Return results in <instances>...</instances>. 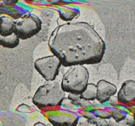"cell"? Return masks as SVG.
Segmentation results:
<instances>
[{
    "label": "cell",
    "instance_id": "6da1fadb",
    "mask_svg": "<svg viewBox=\"0 0 135 126\" xmlns=\"http://www.w3.org/2000/svg\"><path fill=\"white\" fill-rule=\"evenodd\" d=\"M48 45L65 67L99 63L106 50L104 41L86 22L58 26L50 35Z\"/></svg>",
    "mask_w": 135,
    "mask_h": 126
},
{
    "label": "cell",
    "instance_id": "7a4b0ae2",
    "mask_svg": "<svg viewBox=\"0 0 135 126\" xmlns=\"http://www.w3.org/2000/svg\"><path fill=\"white\" fill-rule=\"evenodd\" d=\"M65 97V92L59 82L47 81L37 89L33 103L39 110L49 113L59 110Z\"/></svg>",
    "mask_w": 135,
    "mask_h": 126
},
{
    "label": "cell",
    "instance_id": "3957f363",
    "mask_svg": "<svg viewBox=\"0 0 135 126\" xmlns=\"http://www.w3.org/2000/svg\"><path fill=\"white\" fill-rule=\"evenodd\" d=\"M89 73L87 69L82 65H74L63 75L61 86L66 92L81 95L87 87Z\"/></svg>",
    "mask_w": 135,
    "mask_h": 126
},
{
    "label": "cell",
    "instance_id": "277c9868",
    "mask_svg": "<svg viewBox=\"0 0 135 126\" xmlns=\"http://www.w3.org/2000/svg\"><path fill=\"white\" fill-rule=\"evenodd\" d=\"M42 29V21L35 14L24 16L15 23L14 33L22 40L31 38Z\"/></svg>",
    "mask_w": 135,
    "mask_h": 126
},
{
    "label": "cell",
    "instance_id": "5b68a950",
    "mask_svg": "<svg viewBox=\"0 0 135 126\" xmlns=\"http://www.w3.org/2000/svg\"><path fill=\"white\" fill-rule=\"evenodd\" d=\"M61 65L60 59L54 55L41 58L35 62V69L47 81H55Z\"/></svg>",
    "mask_w": 135,
    "mask_h": 126
},
{
    "label": "cell",
    "instance_id": "8992f818",
    "mask_svg": "<svg viewBox=\"0 0 135 126\" xmlns=\"http://www.w3.org/2000/svg\"><path fill=\"white\" fill-rule=\"evenodd\" d=\"M47 118L54 126H76L79 121L73 113L59 110L49 112Z\"/></svg>",
    "mask_w": 135,
    "mask_h": 126
},
{
    "label": "cell",
    "instance_id": "52a82bcc",
    "mask_svg": "<svg viewBox=\"0 0 135 126\" xmlns=\"http://www.w3.org/2000/svg\"><path fill=\"white\" fill-rule=\"evenodd\" d=\"M117 99L119 102L127 106L135 105V81L128 80L122 84L118 92Z\"/></svg>",
    "mask_w": 135,
    "mask_h": 126
},
{
    "label": "cell",
    "instance_id": "ba28073f",
    "mask_svg": "<svg viewBox=\"0 0 135 126\" xmlns=\"http://www.w3.org/2000/svg\"><path fill=\"white\" fill-rule=\"evenodd\" d=\"M97 100L101 103L106 102L117 92V87L105 80H100L97 84Z\"/></svg>",
    "mask_w": 135,
    "mask_h": 126
},
{
    "label": "cell",
    "instance_id": "9c48e42d",
    "mask_svg": "<svg viewBox=\"0 0 135 126\" xmlns=\"http://www.w3.org/2000/svg\"><path fill=\"white\" fill-rule=\"evenodd\" d=\"M16 22L8 16H1L0 17V36L6 37L14 33Z\"/></svg>",
    "mask_w": 135,
    "mask_h": 126
},
{
    "label": "cell",
    "instance_id": "30bf717a",
    "mask_svg": "<svg viewBox=\"0 0 135 126\" xmlns=\"http://www.w3.org/2000/svg\"><path fill=\"white\" fill-rule=\"evenodd\" d=\"M20 38L14 33L9 36L4 37L0 36V44L4 48L13 49L18 46Z\"/></svg>",
    "mask_w": 135,
    "mask_h": 126
},
{
    "label": "cell",
    "instance_id": "8fae6325",
    "mask_svg": "<svg viewBox=\"0 0 135 126\" xmlns=\"http://www.w3.org/2000/svg\"><path fill=\"white\" fill-rule=\"evenodd\" d=\"M97 86L94 84H88L87 87L86 88L84 92L81 94V97L83 100L90 101L94 100L97 99Z\"/></svg>",
    "mask_w": 135,
    "mask_h": 126
},
{
    "label": "cell",
    "instance_id": "7c38bea8",
    "mask_svg": "<svg viewBox=\"0 0 135 126\" xmlns=\"http://www.w3.org/2000/svg\"><path fill=\"white\" fill-rule=\"evenodd\" d=\"M119 126H135V120L133 116L127 115L122 121H120Z\"/></svg>",
    "mask_w": 135,
    "mask_h": 126
},
{
    "label": "cell",
    "instance_id": "4fadbf2b",
    "mask_svg": "<svg viewBox=\"0 0 135 126\" xmlns=\"http://www.w3.org/2000/svg\"><path fill=\"white\" fill-rule=\"evenodd\" d=\"M68 99L72 101L73 104L78 105V106H81V103L82 101L81 95L74 94L69 93V94L68 95Z\"/></svg>",
    "mask_w": 135,
    "mask_h": 126
},
{
    "label": "cell",
    "instance_id": "5bb4252c",
    "mask_svg": "<svg viewBox=\"0 0 135 126\" xmlns=\"http://www.w3.org/2000/svg\"><path fill=\"white\" fill-rule=\"evenodd\" d=\"M76 126H96V125L90 123L87 119H84V118H80V119H79L78 124Z\"/></svg>",
    "mask_w": 135,
    "mask_h": 126
},
{
    "label": "cell",
    "instance_id": "9a60e30c",
    "mask_svg": "<svg viewBox=\"0 0 135 126\" xmlns=\"http://www.w3.org/2000/svg\"><path fill=\"white\" fill-rule=\"evenodd\" d=\"M112 116L113 117L114 120L117 122V123H119L120 121H122V120L125 118V116L123 115L121 113L119 112H114L112 113Z\"/></svg>",
    "mask_w": 135,
    "mask_h": 126
},
{
    "label": "cell",
    "instance_id": "2e32d148",
    "mask_svg": "<svg viewBox=\"0 0 135 126\" xmlns=\"http://www.w3.org/2000/svg\"><path fill=\"white\" fill-rule=\"evenodd\" d=\"M95 125L96 126H108L109 123H108L104 118H100V119H97Z\"/></svg>",
    "mask_w": 135,
    "mask_h": 126
},
{
    "label": "cell",
    "instance_id": "e0dca14e",
    "mask_svg": "<svg viewBox=\"0 0 135 126\" xmlns=\"http://www.w3.org/2000/svg\"><path fill=\"white\" fill-rule=\"evenodd\" d=\"M108 126H119V124L114 119H110Z\"/></svg>",
    "mask_w": 135,
    "mask_h": 126
},
{
    "label": "cell",
    "instance_id": "ac0fdd59",
    "mask_svg": "<svg viewBox=\"0 0 135 126\" xmlns=\"http://www.w3.org/2000/svg\"><path fill=\"white\" fill-rule=\"evenodd\" d=\"M33 126H49V125H47L46 124H43L42 123H37L36 124H35V125Z\"/></svg>",
    "mask_w": 135,
    "mask_h": 126
},
{
    "label": "cell",
    "instance_id": "d6986e66",
    "mask_svg": "<svg viewBox=\"0 0 135 126\" xmlns=\"http://www.w3.org/2000/svg\"><path fill=\"white\" fill-rule=\"evenodd\" d=\"M133 117H134V119L135 120V109L134 110V111H133Z\"/></svg>",
    "mask_w": 135,
    "mask_h": 126
}]
</instances>
